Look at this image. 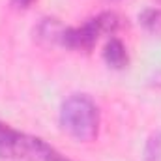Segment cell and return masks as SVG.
I'll use <instances>...</instances> for the list:
<instances>
[{"label":"cell","mask_w":161,"mask_h":161,"mask_svg":"<svg viewBox=\"0 0 161 161\" xmlns=\"http://www.w3.org/2000/svg\"><path fill=\"white\" fill-rule=\"evenodd\" d=\"M139 23H141L148 32L159 34L161 32V9H156V8L144 9V11L139 15Z\"/></svg>","instance_id":"6"},{"label":"cell","mask_w":161,"mask_h":161,"mask_svg":"<svg viewBox=\"0 0 161 161\" xmlns=\"http://www.w3.org/2000/svg\"><path fill=\"white\" fill-rule=\"evenodd\" d=\"M144 161H161V133H154L144 148Z\"/></svg>","instance_id":"7"},{"label":"cell","mask_w":161,"mask_h":161,"mask_svg":"<svg viewBox=\"0 0 161 161\" xmlns=\"http://www.w3.org/2000/svg\"><path fill=\"white\" fill-rule=\"evenodd\" d=\"M62 34H64V26L56 19H43L38 26V36L47 43H60Z\"/></svg>","instance_id":"5"},{"label":"cell","mask_w":161,"mask_h":161,"mask_svg":"<svg viewBox=\"0 0 161 161\" xmlns=\"http://www.w3.org/2000/svg\"><path fill=\"white\" fill-rule=\"evenodd\" d=\"M103 58L114 69L125 68L127 66V51H125V45L118 38H111V40L107 41L105 49H103Z\"/></svg>","instance_id":"4"},{"label":"cell","mask_w":161,"mask_h":161,"mask_svg":"<svg viewBox=\"0 0 161 161\" xmlns=\"http://www.w3.org/2000/svg\"><path fill=\"white\" fill-rule=\"evenodd\" d=\"M54 152L40 137L21 133L8 124L0 122V158L23 161H49V156Z\"/></svg>","instance_id":"2"},{"label":"cell","mask_w":161,"mask_h":161,"mask_svg":"<svg viewBox=\"0 0 161 161\" xmlns=\"http://www.w3.org/2000/svg\"><path fill=\"white\" fill-rule=\"evenodd\" d=\"M118 28V17L111 11H105L90 21H86L79 28H64L60 45L77 51H92L97 38L105 32H114Z\"/></svg>","instance_id":"3"},{"label":"cell","mask_w":161,"mask_h":161,"mask_svg":"<svg viewBox=\"0 0 161 161\" xmlns=\"http://www.w3.org/2000/svg\"><path fill=\"white\" fill-rule=\"evenodd\" d=\"M60 127L77 142H92L99 131V109L86 94L69 96L60 107Z\"/></svg>","instance_id":"1"},{"label":"cell","mask_w":161,"mask_h":161,"mask_svg":"<svg viewBox=\"0 0 161 161\" xmlns=\"http://www.w3.org/2000/svg\"><path fill=\"white\" fill-rule=\"evenodd\" d=\"M11 2H13L17 8H28V6H30L34 0H11Z\"/></svg>","instance_id":"8"}]
</instances>
